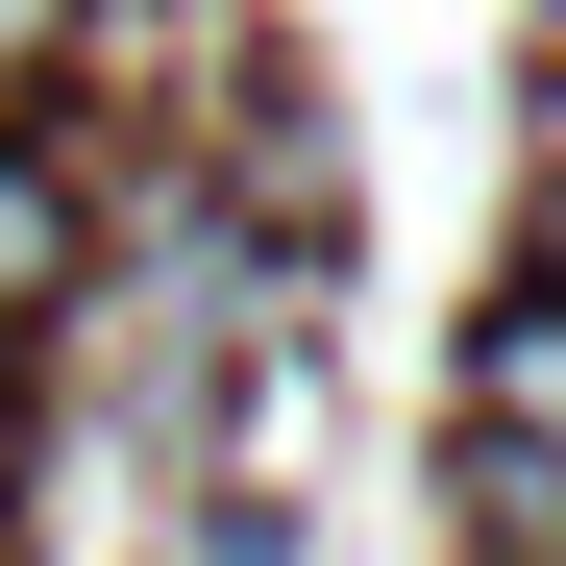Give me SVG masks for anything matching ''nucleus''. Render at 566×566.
Instances as JSON below:
<instances>
[{"instance_id":"f257e3e1","label":"nucleus","mask_w":566,"mask_h":566,"mask_svg":"<svg viewBox=\"0 0 566 566\" xmlns=\"http://www.w3.org/2000/svg\"><path fill=\"white\" fill-rule=\"evenodd\" d=\"M468 517H493L517 566H566V321L517 296L493 369H468Z\"/></svg>"},{"instance_id":"f03ea898","label":"nucleus","mask_w":566,"mask_h":566,"mask_svg":"<svg viewBox=\"0 0 566 566\" xmlns=\"http://www.w3.org/2000/svg\"><path fill=\"white\" fill-rule=\"evenodd\" d=\"M25 296H74V172L0 148V321H25Z\"/></svg>"},{"instance_id":"7ed1b4c3","label":"nucleus","mask_w":566,"mask_h":566,"mask_svg":"<svg viewBox=\"0 0 566 566\" xmlns=\"http://www.w3.org/2000/svg\"><path fill=\"white\" fill-rule=\"evenodd\" d=\"M517 198H542V271H566V74H542V172H517Z\"/></svg>"},{"instance_id":"20e7f679","label":"nucleus","mask_w":566,"mask_h":566,"mask_svg":"<svg viewBox=\"0 0 566 566\" xmlns=\"http://www.w3.org/2000/svg\"><path fill=\"white\" fill-rule=\"evenodd\" d=\"M50 25H74V0H0V74H25V50H50Z\"/></svg>"}]
</instances>
